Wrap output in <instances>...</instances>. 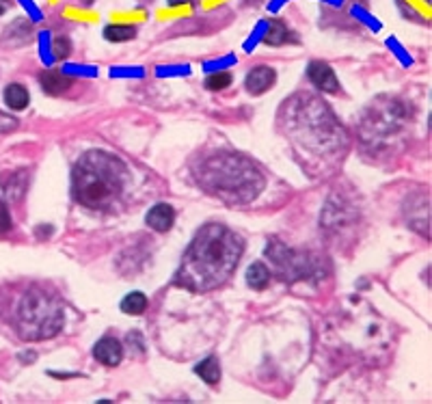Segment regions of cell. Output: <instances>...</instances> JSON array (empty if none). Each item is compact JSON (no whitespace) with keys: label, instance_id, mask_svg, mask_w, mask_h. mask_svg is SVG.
<instances>
[{"label":"cell","instance_id":"obj_2","mask_svg":"<svg viewBox=\"0 0 432 404\" xmlns=\"http://www.w3.org/2000/svg\"><path fill=\"white\" fill-rule=\"evenodd\" d=\"M193 173L197 184L205 192L223 199L225 204L232 206H242L253 201L266 184L253 160L227 149H216L214 154L203 156L193 166Z\"/></svg>","mask_w":432,"mask_h":404},{"label":"cell","instance_id":"obj_17","mask_svg":"<svg viewBox=\"0 0 432 404\" xmlns=\"http://www.w3.org/2000/svg\"><path fill=\"white\" fill-rule=\"evenodd\" d=\"M195 372H197L205 383L214 385V383H219V379H221V365H219V361H216V357H208L205 361H201V363L195 367Z\"/></svg>","mask_w":432,"mask_h":404},{"label":"cell","instance_id":"obj_18","mask_svg":"<svg viewBox=\"0 0 432 404\" xmlns=\"http://www.w3.org/2000/svg\"><path fill=\"white\" fill-rule=\"evenodd\" d=\"M30 32H32L30 22H26V20H16V22L9 26V30L5 32V39H9V44H13V46H20V44H24V42L30 37Z\"/></svg>","mask_w":432,"mask_h":404},{"label":"cell","instance_id":"obj_6","mask_svg":"<svg viewBox=\"0 0 432 404\" xmlns=\"http://www.w3.org/2000/svg\"><path fill=\"white\" fill-rule=\"evenodd\" d=\"M409 121V111L398 99L380 97L368 109L361 121V141L366 149L389 152L393 141L400 137Z\"/></svg>","mask_w":432,"mask_h":404},{"label":"cell","instance_id":"obj_19","mask_svg":"<svg viewBox=\"0 0 432 404\" xmlns=\"http://www.w3.org/2000/svg\"><path fill=\"white\" fill-rule=\"evenodd\" d=\"M148 310V296L140 292H132L121 300V312L130 316H138Z\"/></svg>","mask_w":432,"mask_h":404},{"label":"cell","instance_id":"obj_26","mask_svg":"<svg viewBox=\"0 0 432 404\" xmlns=\"http://www.w3.org/2000/svg\"><path fill=\"white\" fill-rule=\"evenodd\" d=\"M179 3H188V0H169V5H179Z\"/></svg>","mask_w":432,"mask_h":404},{"label":"cell","instance_id":"obj_15","mask_svg":"<svg viewBox=\"0 0 432 404\" xmlns=\"http://www.w3.org/2000/svg\"><path fill=\"white\" fill-rule=\"evenodd\" d=\"M268 279H270V271H268V268H266L262 262H256V264L248 266V271H246V283H248L251 288L262 290V288H266Z\"/></svg>","mask_w":432,"mask_h":404},{"label":"cell","instance_id":"obj_21","mask_svg":"<svg viewBox=\"0 0 432 404\" xmlns=\"http://www.w3.org/2000/svg\"><path fill=\"white\" fill-rule=\"evenodd\" d=\"M232 85V74L229 72H216V74H210L205 78V87L210 91H221V89H227Z\"/></svg>","mask_w":432,"mask_h":404},{"label":"cell","instance_id":"obj_5","mask_svg":"<svg viewBox=\"0 0 432 404\" xmlns=\"http://www.w3.org/2000/svg\"><path fill=\"white\" fill-rule=\"evenodd\" d=\"M61 329H63V302L42 288L28 290L22 296L18 307L20 338L28 342H42L54 338Z\"/></svg>","mask_w":432,"mask_h":404},{"label":"cell","instance_id":"obj_13","mask_svg":"<svg viewBox=\"0 0 432 404\" xmlns=\"http://www.w3.org/2000/svg\"><path fill=\"white\" fill-rule=\"evenodd\" d=\"M40 82H42V89L48 93V95H61L69 89L71 80L61 74L59 70H48L40 76Z\"/></svg>","mask_w":432,"mask_h":404},{"label":"cell","instance_id":"obj_27","mask_svg":"<svg viewBox=\"0 0 432 404\" xmlns=\"http://www.w3.org/2000/svg\"><path fill=\"white\" fill-rule=\"evenodd\" d=\"M93 3V0H83V5H91Z\"/></svg>","mask_w":432,"mask_h":404},{"label":"cell","instance_id":"obj_9","mask_svg":"<svg viewBox=\"0 0 432 404\" xmlns=\"http://www.w3.org/2000/svg\"><path fill=\"white\" fill-rule=\"evenodd\" d=\"M0 182H3L0 186H3V192H5L7 201L18 204V201L24 197L26 188H28V171H24V169L11 171V173L0 178Z\"/></svg>","mask_w":432,"mask_h":404},{"label":"cell","instance_id":"obj_10","mask_svg":"<svg viewBox=\"0 0 432 404\" xmlns=\"http://www.w3.org/2000/svg\"><path fill=\"white\" fill-rule=\"evenodd\" d=\"M93 357L104 363V365H119L121 357H124V348L115 338H102L95 346H93Z\"/></svg>","mask_w":432,"mask_h":404},{"label":"cell","instance_id":"obj_16","mask_svg":"<svg viewBox=\"0 0 432 404\" xmlns=\"http://www.w3.org/2000/svg\"><path fill=\"white\" fill-rule=\"evenodd\" d=\"M5 102L13 111H22L28 106V91L22 85H9L5 89Z\"/></svg>","mask_w":432,"mask_h":404},{"label":"cell","instance_id":"obj_12","mask_svg":"<svg viewBox=\"0 0 432 404\" xmlns=\"http://www.w3.org/2000/svg\"><path fill=\"white\" fill-rule=\"evenodd\" d=\"M175 221V210L169 204H158L148 212V225L156 231H169Z\"/></svg>","mask_w":432,"mask_h":404},{"label":"cell","instance_id":"obj_23","mask_svg":"<svg viewBox=\"0 0 432 404\" xmlns=\"http://www.w3.org/2000/svg\"><path fill=\"white\" fill-rule=\"evenodd\" d=\"M54 52H56V56L65 59V56L69 54V42H67L65 37H59V39H54Z\"/></svg>","mask_w":432,"mask_h":404},{"label":"cell","instance_id":"obj_11","mask_svg":"<svg viewBox=\"0 0 432 404\" xmlns=\"http://www.w3.org/2000/svg\"><path fill=\"white\" fill-rule=\"evenodd\" d=\"M275 78L277 74L270 67H256V70H251L246 76V91L251 95H262L275 85Z\"/></svg>","mask_w":432,"mask_h":404},{"label":"cell","instance_id":"obj_22","mask_svg":"<svg viewBox=\"0 0 432 404\" xmlns=\"http://www.w3.org/2000/svg\"><path fill=\"white\" fill-rule=\"evenodd\" d=\"M18 128V119L11 117V115H5L0 111V134H7V132H13Z\"/></svg>","mask_w":432,"mask_h":404},{"label":"cell","instance_id":"obj_8","mask_svg":"<svg viewBox=\"0 0 432 404\" xmlns=\"http://www.w3.org/2000/svg\"><path fill=\"white\" fill-rule=\"evenodd\" d=\"M307 78L320 89V91H327V93H335L340 91V82H337V76L335 72L327 63L322 61H311L309 67H307Z\"/></svg>","mask_w":432,"mask_h":404},{"label":"cell","instance_id":"obj_25","mask_svg":"<svg viewBox=\"0 0 432 404\" xmlns=\"http://www.w3.org/2000/svg\"><path fill=\"white\" fill-rule=\"evenodd\" d=\"M11 7V3H9V0H0V16H3L7 9Z\"/></svg>","mask_w":432,"mask_h":404},{"label":"cell","instance_id":"obj_14","mask_svg":"<svg viewBox=\"0 0 432 404\" xmlns=\"http://www.w3.org/2000/svg\"><path fill=\"white\" fill-rule=\"evenodd\" d=\"M296 37L292 35L290 32V28H287L283 22H279V20H272L270 24H268V30H266V37H264V42L268 44V46H283V44H287V42H294Z\"/></svg>","mask_w":432,"mask_h":404},{"label":"cell","instance_id":"obj_24","mask_svg":"<svg viewBox=\"0 0 432 404\" xmlns=\"http://www.w3.org/2000/svg\"><path fill=\"white\" fill-rule=\"evenodd\" d=\"M7 229H11V219H9L7 208H5L3 204H0V233L7 231Z\"/></svg>","mask_w":432,"mask_h":404},{"label":"cell","instance_id":"obj_1","mask_svg":"<svg viewBox=\"0 0 432 404\" xmlns=\"http://www.w3.org/2000/svg\"><path fill=\"white\" fill-rule=\"evenodd\" d=\"M242 238L229 227L203 225L186 249L177 271V283L195 292H208L223 286L242 257Z\"/></svg>","mask_w":432,"mask_h":404},{"label":"cell","instance_id":"obj_7","mask_svg":"<svg viewBox=\"0 0 432 404\" xmlns=\"http://www.w3.org/2000/svg\"><path fill=\"white\" fill-rule=\"evenodd\" d=\"M266 255H270L272 264L279 268L281 277L287 279H299L305 275V259L301 253H294L290 249H285L279 243H272L270 249H266Z\"/></svg>","mask_w":432,"mask_h":404},{"label":"cell","instance_id":"obj_20","mask_svg":"<svg viewBox=\"0 0 432 404\" xmlns=\"http://www.w3.org/2000/svg\"><path fill=\"white\" fill-rule=\"evenodd\" d=\"M134 35H136L134 26H126V24H111V26L104 28V37H106L108 42H115V44H119V42H130Z\"/></svg>","mask_w":432,"mask_h":404},{"label":"cell","instance_id":"obj_4","mask_svg":"<svg viewBox=\"0 0 432 404\" xmlns=\"http://www.w3.org/2000/svg\"><path fill=\"white\" fill-rule=\"evenodd\" d=\"M281 117L290 137L301 149L327 158L344 147V130L333 117L329 106L313 95H296L287 106H283Z\"/></svg>","mask_w":432,"mask_h":404},{"label":"cell","instance_id":"obj_3","mask_svg":"<svg viewBox=\"0 0 432 404\" xmlns=\"http://www.w3.org/2000/svg\"><path fill=\"white\" fill-rule=\"evenodd\" d=\"M130 171L124 160L104 149L83 154L71 173V195L89 210H108L124 195Z\"/></svg>","mask_w":432,"mask_h":404}]
</instances>
